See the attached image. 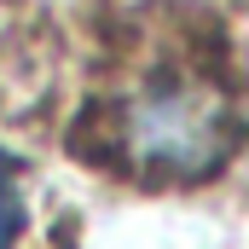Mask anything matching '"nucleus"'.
Instances as JSON below:
<instances>
[{
  "mask_svg": "<svg viewBox=\"0 0 249 249\" xmlns=\"http://www.w3.org/2000/svg\"><path fill=\"white\" fill-rule=\"evenodd\" d=\"M122 145L157 180H203L232 157L238 116H232V99L214 81H203V75H157L127 99Z\"/></svg>",
  "mask_w": 249,
  "mask_h": 249,
  "instance_id": "nucleus-1",
  "label": "nucleus"
},
{
  "mask_svg": "<svg viewBox=\"0 0 249 249\" xmlns=\"http://www.w3.org/2000/svg\"><path fill=\"white\" fill-rule=\"evenodd\" d=\"M18 226H23V191H18V168L0 157V249H12Z\"/></svg>",
  "mask_w": 249,
  "mask_h": 249,
  "instance_id": "nucleus-2",
  "label": "nucleus"
}]
</instances>
